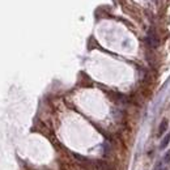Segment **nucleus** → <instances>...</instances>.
I'll use <instances>...</instances> for the list:
<instances>
[{"label":"nucleus","instance_id":"nucleus-1","mask_svg":"<svg viewBox=\"0 0 170 170\" xmlns=\"http://www.w3.org/2000/svg\"><path fill=\"white\" fill-rule=\"evenodd\" d=\"M168 127H169V122H168V119H164L160 123V126H158V132H157V136H162V135L168 131Z\"/></svg>","mask_w":170,"mask_h":170},{"label":"nucleus","instance_id":"nucleus-2","mask_svg":"<svg viewBox=\"0 0 170 170\" xmlns=\"http://www.w3.org/2000/svg\"><path fill=\"white\" fill-rule=\"evenodd\" d=\"M147 42H148V45L151 47H153V49L158 46V43H160L158 38H157V36H154V34H149V36L147 37Z\"/></svg>","mask_w":170,"mask_h":170},{"label":"nucleus","instance_id":"nucleus-3","mask_svg":"<svg viewBox=\"0 0 170 170\" xmlns=\"http://www.w3.org/2000/svg\"><path fill=\"white\" fill-rule=\"evenodd\" d=\"M169 141H170V134H168L166 136H165V137L162 139V141H161V144H160V147H161V148H162V149H164L165 147H168V144H169Z\"/></svg>","mask_w":170,"mask_h":170},{"label":"nucleus","instance_id":"nucleus-4","mask_svg":"<svg viewBox=\"0 0 170 170\" xmlns=\"http://www.w3.org/2000/svg\"><path fill=\"white\" fill-rule=\"evenodd\" d=\"M164 162L165 164H170V151H168L164 156Z\"/></svg>","mask_w":170,"mask_h":170},{"label":"nucleus","instance_id":"nucleus-5","mask_svg":"<svg viewBox=\"0 0 170 170\" xmlns=\"http://www.w3.org/2000/svg\"><path fill=\"white\" fill-rule=\"evenodd\" d=\"M161 166H162V162H157V165L154 166V169H153V170H160V169H161Z\"/></svg>","mask_w":170,"mask_h":170},{"label":"nucleus","instance_id":"nucleus-6","mask_svg":"<svg viewBox=\"0 0 170 170\" xmlns=\"http://www.w3.org/2000/svg\"><path fill=\"white\" fill-rule=\"evenodd\" d=\"M160 170H168V168H164V165H162V166H161V169Z\"/></svg>","mask_w":170,"mask_h":170}]
</instances>
